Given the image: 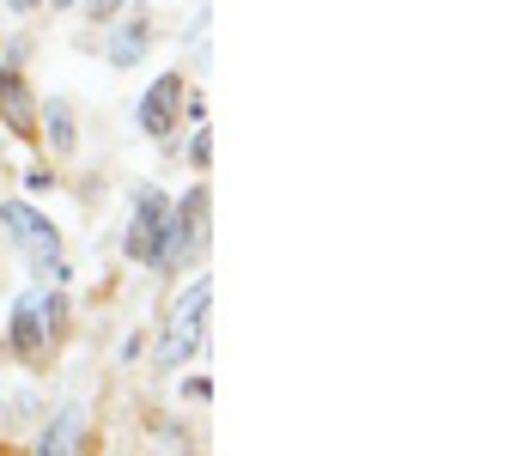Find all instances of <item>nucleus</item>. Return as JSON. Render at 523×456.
Listing matches in <instances>:
<instances>
[{"label":"nucleus","instance_id":"f257e3e1","mask_svg":"<svg viewBox=\"0 0 523 456\" xmlns=\"http://www.w3.org/2000/svg\"><path fill=\"white\" fill-rule=\"evenodd\" d=\"M61 317H67V298H61V292H49V286H31V292L13 304L7 335H13V347H19V353H43V347H49V335L61 329Z\"/></svg>","mask_w":523,"mask_h":456},{"label":"nucleus","instance_id":"f03ea898","mask_svg":"<svg viewBox=\"0 0 523 456\" xmlns=\"http://www.w3.org/2000/svg\"><path fill=\"white\" fill-rule=\"evenodd\" d=\"M207 304H213V286H207V280H195V286L177 298V317H171V329H165V341H159V371H177V365L201 347Z\"/></svg>","mask_w":523,"mask_h":456},{"label":"nucleus","instance_id":"7ed1b4c3","mask_svg":"<svg viewBox=\"0 0 523 456\" xmlns=\"http://www.w3.org/2000/svg\"><path fill=\"white\" fill-rule=\"evenodd\" d=\"M171 232H177L171 201H165V195H140V213H134V225H128V256L146 262V268H159L165 250H171Z\"/></svg>","mask_w":523,"mask_h":456},{"label":"nucleus","instance_id":"20e7f679","mask_svg":"<svg viewBox=\"0 0 523 456\" xmlns=\"http://www.w3.org/2000/svg\"><path fill=\"white\" fill-rule=\"evenodd\" d=\"M0 225L19 238V250L31 256V262H49V256H61V232L37 213V207H25V201H0Z\"/></svg>","mask_w":523,"mask_h":456},{"label":"nucleus","instance_id":"39448f33","mask_svg":"<svg viewBox=\"0 0 523 456\" xmlns=\"http://www.w3.org/2000/svg\"><path fill=\"white\" fill-rule=\"evenodd\" d=\"M177 116H183V73H159V86H146V98H140V134L165 140L177 128Z\"/></svg>","mask_w":523,"mask_h":456},{"label":"nucleus","instance_id":"423d86ee","mask_svg":"<svg viewBox=\"0 0 523 456\" xmlns=\"http://www.w3.org/2000/svg\"><path fill=\"white\" fill-rule=\"evenodd\" d=\"M201 238H207V189H189L183 207H177V232H171V250H165L159 268H183L201 250Z\"/></svg>","mask_w":523,"mask_h":456},{"label":"nucleus","instance_id":"0eeeda50","mask_svg":"<svg viewBox=\"0 0 523 456\" xmlns=\"http://www.w3.org/2000/svg\"><path fill=\"white\" fill-rule=\"evenodd\" d=\"M80 438H86V408L80 402H61V414L37 438V456H73V450H80Z\"/></svg>","mask_w":523,"mask_h":456},{"label":"nucleus","instance_id":"6e6552de","mask_svg":"<svg viewBox=\"0 0 523 456\" xmlns=\"http://www.w3.org/2000/svg\"><path fill=\"white\" fill-rule=\"evenodd\" d=\"M0 116L13 122V134H37V104H31V92L19 86V73H13V67L0 73Z\"/></svg>","mask_w":523,"mask_h":456},{"label":"nucleus","instance_id":"1a4fd4ad","mask_svg":"<svg viewBox=\"0 0 523 456\" xmlns=\"http://www.w3.org/2000/svg\"><path fill=\"white\" fill-rule=\"evenodd\" d=\"M146 43H153L146 19H128L122 31H110V67H134V61L146 55Z\"/></svg>","mask_w":523,"mask_h":456},{"label":"nucleus","instance_id":"9d476101","mask_svg":"<svg viewBox=\"0 0 523 456\" xmlns=\"http://www.w3.org/2000/svg\"><path fill=\"white\" fill-rule=\"evenodd\" d=\"M43 140H49L55 152H73V110H67V104L49 110V134H43Z\"/></svg>","mask_w":523,"mask_h":456},{"label":"nucleus","instance_id":"9b49d317","mask_svg":"<svg viewBox=\"0 0 523 456\" xmlns=\"http://www.w3.org/2000/svg\"><path fill=\"white\" fill-rule=\"evenodd\" d=\"M207 152H213V140H207V134H195V140H189V159H195V165H207Z\"/></svg>","mask_w":523,"mask_h":456},{"label":"nucleus","instance_id":"f8f14e48","mask_svg":"<svg viewBox=\"0 0 523 456\" xmlns=\"http://www.w3.org/2000/svg\"><path fill=\"white\" fill-rule=\"evenodd\" d=\"M116 7H122V0H86V13H92V19H110Z\"/></svg>","mask_w":523,"mask_h":456},{"label":"nucleus","instance_id":"ddd939ff","mask_svg":"<svg viewBox=\"0 0 523 456\" xmlns=\"http://www.w3.org/2000/svg\"><path fill=\"white\" fill-rule=\"evenodd\" d=\"M31 7H37V0H13V13H31Z\"/></svg>","mask_w":523,"mask_h":456},{"label":"nucleus","instance_id":"4468645a","mask_svg":"<svg viewBox=\"0 0 523 456\" xmlns=\"http://www.w3.org/2000/svg\"><path fill=\"white\" fill-rule=\"evenodd\" d=\"M55 7H80V0H55Z\"/></svg>","mask_w":523,"mask_h":456}]
</instances>
